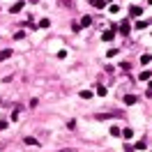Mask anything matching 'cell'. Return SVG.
Returning <instances> with one entry per match:
<instances>
[{
  "label": "cell",
  "mask_w": 152,
  "mask_h": 152,
  "mask_svg": "<svg viewBox=\"0 0 152 152\" xmlns=\"http://www.w3.org/2000/svg\"><path fill=\"white\" fill-rule=\"evenodd\" d=\"M124 104H127V106L136 104V95H124Z\"/></svg>",
  "instance_id": "obj_1"
},
{
  "label": "cell",
  "mask_w": 152,
  "mask_h": 152,
  "mask_svg": "<svg viewBox=\"0 0 152 152\" xmlns=\"http://www.w3.org/2000/svg\"><path fill=\"white\" fill-rule=\"evenodd\" d=\"M141 7H136V5H134V7H129V14H132V16H141Z\"/></svg>",
  "instance_id": "obj_2"
},
{
  "label": "cell",
  "mask_w": 152,
  "mask_h": 152,
  "mask_svg": "<svg viewBox=\"0 0 152 152\" xmlns=\"http://www.w3.org/2000/svg\"><path fill=\"white\" fill-rule=\"evenodd\" d=\"M113 37H115V32H113V30H106V32H104V37H102V39H104V42H111Z\"/></svg>",
  "instance_id": "obj_3"
},
{
  "label": "cell",
  "mask_w": 152,
  "mask_h": 152,
  "mask_svg": "<svg viewBox=\"0 0 152 152\" xmlns=\"http://www.w3.org/2000/svg\"><path fill=\"white\" fill-rule=\"evenodd\" d=\"M138 78H141V81H150V78H152V72H148V69H145V72H141V76H138Z\"/></svg>",
  "instance_id": "obj_4"
},
{
  "label": "cell",
  "mask_w": 152,
  "mask_h": 152,
  "mask_svg": "<svg viewBox=\"0 0 152 152\" xmlns=\"http://www.w3.org/2000/svg\"><path fill=\"white\" fill-rule=\"evenodd\" d=\"M10 56H12V51H10V48H2V51H0V60H7Z\"/></svg>",
  "instance_id": "obj_5"
},
{
  "label": "cell",
  "mask_w": 152,
  "mask_h": 152,
  "mask_svg": "<svg viewBox=\"0 0 152 152\" xmlns=\"http://www.w3.org/2000/svg\"><path fill=\"white\" fill-rule=\"evenodd\" d=\"M26 145H35V148H37L39 143H37V138H32V136H26Z\"/></svg>",
  "instance_id": "obj_6"
},
{
  "label": "cell",
  "mask_w": 152,
  "mask_h": 152,
  "mask_svg": "<svg viewBox=\"0 0 152 152\" xmlns=\"http://www.w3.org/2000/svg\"><path fill=\"white\" fill-rule=\"evenodd\" d=\"M120 136H124V138H132V136H134V129H129V127H127V129H122V134H120Z\"/></svg>",
  "instance_id": "obj_7"
},
{
  "label": "cell",
  "mask_w": 152,
  "mask_h": 152,
  "mask_svg": "<svg viewBox=\"0 0 152 152\" xmlns=\"http://www.w3.org/2000/svg\"><path fill=\"white\" fill-rule=\"evenodd\" d=\"M92 5H95V7H99V10H102V7H106V0H92Z\"/></svg>",
  "instance_id": "obj_8"
},
{
  "label": "cell",
  "mask_w": 152,
  "mask_h": 152,
  "mask_svg": "<svg viewBox=\"0 0 152 152\" xmlns=\"http://www.w3.org/2000/svg\"><path fill=\"white\" fill-rule=\"evenodd\" d=\"M21 10H23V2H16V5L12 7V14H16V12H21Z\"/></svg>",
  "instance_id": "obj_9"
},
{
  "label": "cell",
  "mask_w": 152,
  "mask_h": 152,
  "mask_svg": "<svg viewBox=\"0 0 152 152\" xmlns=\"http://www.w3.org/2000/svg\"><path fill=\"white\" fill-rule=\"evenodd\" d=\"M120 32H122V35H127V32H129V23H127V21L120 26Z\"/></svg>",
  "instance_id": "obj_10"
},
{
  "label": "cell",
  "mask_w": 152,
  "mask_h": 152,
  "mask_svg": "<svg viewBox=\"0 0 152 152\" xmlns=\"http://www.w3.org/2000/svg\"><path fill=\"white\" fill-rule=\"evenodd\" d=\"M90 23H92V19H90V16H83V21H81V26L86 28V26H90Z\"/></svg>",
  "instance_id": "obj_11"
},
{
  "label": "cell",
  "mask_w": 152,
  "mask_h": 152,
  "mask_svg": "<svg viewBox=\"0 0 152 152\" xmlns=\"http://www.w3.org/2000/svg\"><path fill=\"white\" fill-rule=\"evenodd\" d=\"M122 134V129H118V127H111V136H120Z\"/></svg>",
  "instance_id": "obj_12"
},
{
  "label": "cell",
  "mask_w": 152,
  "mask_h": 152,
  "mask_svg": "<svg viewBox=\"0 0 152 152\" xmlns=\"http://www.w3.org/2000/svg\"><path fill=\"white\" fill-rule=\"evenodd\" d=\"M97 95L104 97V95H106V88H104V86H99V88H97Z\"/></svg>",
  "instance_id": "obj_13"
},
{
  "label": "cell",
  "mask_w": 152,
  "mask_h": 152,
  "mask_svg": "<svg viewBox=\"0 0 152 152\" xmlns=\"http://www.w3.org/2000/svg\"><path fill=\"white\" fill-rule=\"evenodd\" d=\"M81 97H83V99H90V97H92V92H90V90H83V92H81Z\"/></svg>",
  "instance_id": "obj_14"
},
{
  "label": "cell",
  "mask_w": 152,
  "mask_h": 152,
  "mask_svg": "<svg viewBox=\"0 0 152 152\" xmlns=\"http://www.w3.org/2000/svg\"><path fill=\"white\" fill-rule=\"evenodd\" d=\"M39 26H42V28H48L51 23H48V19H42V21H39Z\"/></svg>",
  "instance_id": "obj_15"
},
{
  "label": "cell",
  "mask_w": 152,
  "mask_h": 152,
  "mask_svg": "<svg viewBox=\"0 0 152 152\" xmlns=\"http://www.w3.org/2000/svg\"><path fill=\"white\" fill-rule=\"evenodd\" d=\"M2 129H7V120H0V132Z\"/></svg>",
  "instance_id": "obj_16"
},
{
  "label": "cell",
  "mask_w": 152,
  "mask_h": 152,
  "mask_svg": "<svg viewBox=\"0 0 152 152\" xmlns=\"http://www.w3.org/2000/svg\"><path fill=\"white\" fill-rule=\"evenodd\" d=\"M148 97H152V83H150V88H148Z\"/></svg>",
  "instance_id": "obj_17"
},
{
  "label": "cell",
  "mask_w": 152,
  "mask_h": 152,
  "mask_svg": "<svg viewBox=\"0 0 152 152\" xmlns=\"http://www.w3.org/2000/svg\"><path fill=\"white\" fill-rule=\"evenodd\" d=\"M148 2H150V5H152V0H148Z\"/></svg>",
  "instance_id": "obj_18"
}]
</instances>
